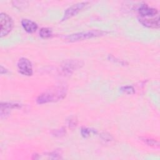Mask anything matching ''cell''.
Masks as SVG:
<instances>
[{"mask_svg":"<svg viewBox=\"0 0 160 160\" xmlns=\"http://www.w3.org/2000/svg\"><path fill=\"white\" fill-rule=\"evenodd\" d=\"M66 93L67 88L65 86H53L39 94L36 99V102L38 104L56 102L64 99Z\"/></svg>","mask_w":160,"mask_h":160,"instance_id":"1","label":"cell"},{"mask_svg":"<svg viewBox=\"0 0 160 160\" xmlns=\"http://www.w3.org/2000/svg\"><path fill=\"white\" fill-rule=\"evenodd\" d=\"M107 32L98 30V29H94L91 31H83L80 32H76L71 34H69L65 37V39L69 42H75L78 41H82L85 39H88L89 38L98 37L101 36H103L106 34Z\"/></svg>","mask_w":160,"mask_h":160,"instance_id":"2","label":"cell"},{"mask_svg":"<svg viewBox=\"0 0 160 160\" xmlns=\"http://www.w3.org/2000/svg\"><path fill=\"white\" fill-rule=\"evenodd\" d=\"M83 61L79 59H69L64 61L60 66V73L63 76H69L75 70L83 66Z\"/></svg>","mask_w":160,"mask_h":160,"instance_id":"3","label":"cell"},{"mask_svg":"<svg viewBox=\"0 0 160 160\" xmlns=\"http://www.w3.org/2000/svg\"><path fill=\"white\" fill-rule=\"evenodd\" d=\"M1 24V37L8 35L13 27L12 18L6 13L1 12L0 14Z\"/></svg>","mask_w":160,"mask_h":160,"instance_id":"4","label":"cell"},{"mask_svg":"<svg viewBox=\"0 0 160 160\" xmlns=\"http://www.w3.org/2000/svg\"><path fill=\"white\" fill-rule=\"evenodd\" d=\"M89 4V2L84 1V2H78L76 4H73L72 6L69 7L64 11V15L62 18V21H65L66 19L74 16V15L77 14L79 11H81L83 9L86 8Z\"/></svg>","mask_w":160,"mask_h":160,"instance_id":"5","label":"cell"},{"mask_svg":"<svg viewBox=\"0 0 160 160\" xmlns=\"http://www.w3.org/2000/svg\"><path fill=\"white\" fill-rule=\"evenodd\" d=\"M17 66L20 73L26 76L32 74V66L31 62L26 58H21L18 62Z\"/></svg>","mask_w":160,"mask_h":160,"instance_id":"6","label":"cell"},{"mask_svg":"<svg viewBox=\"0 0 160 160\" xmlns=\"http://www.w3.org/2000/svg\"><path fill=\"white\" fill-rule=\"evenodd\" d=\"M138 12L141 18H149L158 15L157 9L149 6L148 4H142L138 8Z\"/></svg>","mask_w":160,"mask_h":160,"instance_id":"7","label":"cell"},{"mask_svg":"<svg viewBox=\"0 0 160 160\" xmlns=\"http://www.w3.org/2000/svg\"><path fill=\"white\" fill-rule=\"evenodd\" d=\"M139 22L144 26L151 28H158L159 27V15H156L153 17L149 18H139Z\"/></svg>","mask_w":160,"mask_h":160,"instance_id":"8","label":"cell"},{"mask_svg":"<svg viewBox=\"0 0 160 160\" xmlns=\"http://www.w3.org/2000/svg\"><path fill=\"white\" fill-rule=\"evenodd\" d=\"M22 104L18 102H1V118L3 117L6 118L9 115L10 111L13 108H21L22 107Z\"/></svg>","mask_w":160,"mask_h":160,"instance_id":"9","label":"cell"},{"mask_svg":"<svg viewBox=\"0 0 160 160\" xmlns=\"http://www.w3.org/2000/svg\"><path fill=\"white\" fill-rule=\"evenodd\" d=\"M21 24L24 30L29 33H32L35 32L38 29V24L28 19H22L21 21Z\"/></svg>","mask_w":160,"mask_h":160,"instance_id":"10","label":"cell"},{"mask_svg":"<svg viewBox=\"0 0 160 160\" xmlns=\"http://www.w3.org/2000/svg\"><path fill=\"white\" fill-rule=\"evenodd\" d=\"M141 139L142 141H143L145 144H146L148 146H152V147H159V142L152 138H148V137H141Z\"/></svg>","mask_w":160,"mask_h":160,"instance_id":"11","label":"cell"},{"mask_svg":"<svg viewBox=\"0 0 160 160\" xmlns=\"http://www.w3.org/2000/svg\"><path fill=\"white\" fill-rule=\"evenodd\" d=\"M39 35L42 38H48L52 35V30L49 28H42L39 31Z\"/></svg>","mask_w":160,"mask_h":160,"instance_id":"12","label":"cell"},{"mask_svg":"<svg viewBox=\"0 0 160 160\" xmlns=\"http://www.w3.org/2000/svg\"><path fill=\"white\" fill-rule=\"evenodd\" d=\"M97 131L93 129L88 128L86 127H82L81 129V134L84 138H88L89 137L92 133L96 134Z\"/></svg>","mask_w":160,"mask_h":160,"instance_id":"13","label":"cell"},{"mask_svg":"<svg viewBox=\"0 0 160 160\" xmlns=\"http://www.w3.org/2000/svg\"><path fill=\"white\" fill-rule=\"evenodd\" d=\"M120 90L126 94H132L134 92V89L131 86H123L120 88Z\"/></svg>","mask_w":160,"mask_h":160,"instance_id":"14","label":"cell"},{"mask_svg":"<svg viewBox=\"0 0 160 160\" xmlns=\"http://www.w3.org/2000/svg\"><path fill=\"white\" fill-rule=\"evenodd\" d=\"M61 153L59 152V151H52L51 152L49 153V158H51V159H59L60 158V156H61Z\"/></svg>","mask_w":160,"mask_h":160,"instance_id":"15","label":"cell"},{"mask_svg":"<svg viewBox=\"0 0 160 160\" xmlns=\"http://www.w3.org/2000/svg\"><path fill=\"white\" fill-rule=\"evenodd\" d=\"M54 132L53 133V134L54 136H60L61 135H63L65 133V130L64 128H61L59 129H56L55 131H54Z\"/></svg>","mask_w":160,"mask_h":160,"instance_id":"16","label":"cell"},{"mask_svg":"<svg viewBox=\"0 0 160 160\" xmlns=\"http://www.w3.org/2000/svg\"><path fill=\"white\" fill-rule=\"evenodd\" d=\"M77 124V120L75 118H71L69 121V125L70 127H74Z\"/></svg>","mask_w":160,"mask_h":160,"instance_id":"17","label":"cell"},{"mask_svg":"<svg viewBox=\"0 0 160 160\" xmlns=\"http://www.w3.org/2000/svg\"><path fill=\"white\" fill-rule=\"evenodd\" d=\"M101 136H102V139H105L106 141H109L112 139L111 136H110L109 134H107L106 132H104V134L101 135Z\"/></svg>","mask_w":160,"mask_h":160,"instance_id":"18","label":"cell"}]
</instances>
